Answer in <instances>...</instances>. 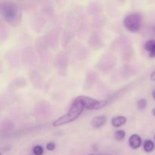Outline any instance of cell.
Segmentation results:
<instances>
[{
	"label": "cell",
	"instance_id": "5",
	"mask_svg": "<svg viewBox=\"0 0 155 155\" xmlns=\"http://www.w3.org/2000/svg\"><path fill=\"white\" fill-rule=\"evenodd\" d=\"M106 121H107V119L104 116H98L92 119L91 124L94 128L98 129L103 127L106 124Z\"/></svg>",
	"mask_w": 155,
	"mask_h": 155
},
{
	"label": "cell",
	"instance_id": "1",
	"mask_svg": "<svg viewBox=\"0 0 155 155\" xmlns=\"http://www.w3.org/2000/svg\"><path fill=\"white\" fill-rule=\"evenodd\" d=\"M84 109L85 107H83L81 101L78 99V98H76L68 113L55 120L53 122V126L54 127H60V126L73 122L80 116V114H81Z\"/></svg>",
	"mask_w": 155,
	"mask_h": 155
},
{
	"label": "cell",
	"instance_id": "4",
	"mask_svg": "<svg viewBox=\"0 0 155 155\" xmlns=\"http://www.w3.org/2000/svg\"><path fill=\"white\" fill-rule=\"evenodd\" d=\"M129 145L133 149H137L142 145V139L137 134H133L129 139Z\"/></svg>",
	"mask_w": 155,
	"mask_h": 155
},
{
	"label": "cell",
	"instance_id": "12",
	"mask_svg": "<svg viewBox=\"0 0 155 155\" xmlns=\"http://www.w3.org/2000/svg\"><path fill=\"white\" fill-rule=\"evenodd\" d=\"M5 16H7V18H14L15 16V11L12 8H7L5 11Z\"/></svg>",
	"mask_w": 155,
	"mask_h": 155
},
{
	"label": "cell",
	"instance_id": "17",
	"mask_svg": "<svg viewBox=\"0 0 155 155\" xmlns=\"http://www.w3.org/2000/svg\"><path fill=\"white\" fill-rule=\"evenodd\" d=\"M154 31H155V27H154Z\"/></svg>",
	"mask_w": 155,
	"mask_h": 155
},
{
	"label": "cell",
	"instance_id": "14",
	"mask_svg": "<svg viewBox=\"0 0 155 155\" xmlns=\"http://www.w3.org/2000/svg\"><path fill=\"white\" fill-rule=\"evenodd\" d=\"M151 80H152V81H155V71L152 73V74H151Z\"/></svg>",
	"mask_w": 155,
	"mask_h": 155
},
{
	"label": "cell",
	"instance_id": "18",
	"mask_svg": "<svg viewBox=\"0 0 155 155\" xmlns=\"http://www.w3.org/2000/svg\"><path fill=\"white\" fill-rule=\"evenodd\" d=\"M90 155H94V154H90Z\"/></svg>",
	"mask_w": 155,
	"mask_h": 155
},
{
	"label": "cell",
	"instance_id": "6",
	"mask_svg": "<svg viewBox=\"0 0 155 155\" xmlns=\"http://www.w3.org/2000/svg\"><path fill=\"white\" fill-rule=\"evenodd\" d=\"M127 123V117L124 116H118L113 117L111 120V125L114 127H120Z\"/></svg>",
	"mask_w": 155,
	"mask_h": 155
},
{
	"label": "cell",
	"instance_id": "2",
	"mask_svg": "<svg viewBox=\"0 0 155 155\" xmlns=\"http://www.w3.org/2000/svg\"><path fill=\"white\" fill-rule=\"evenodd\" d=\"M125 28L132 33L139 32L142 28V18L140 14L132 13L127 15L124 20Z\"/></svg>",
	"mask_w": 155,
	"mask_h": 155
},
{
	"label": "cell",
	"instance_id": "16",
	"mask_svg": "<svg viewBox=\"0 0 155 155\" xmlns=\"http://www.w3.org/2000/svg\"><path fill=\"white\" fill-rule=\"evenodd\" d=\"M152 114H153V115H154V116L155 117V108L153 109V110H152Z\"/></svg>",
	"mask_w": 155,
	"mask_h": 155
},
{
	"label": "cell",
	"instance_id": "19",
	"mask_svg": "<svg viewBox=\"0 0 155 155\" xmlns=\"http://www.w3.org/2000/svg\"><path fill=\"white\" fill-rule=\"evenodd\" d=\"M154 139H155V136H154Z\"/></svg>",
	"mask_w": 155,
	"mask_h": 155
},
{
	"label": "cell",
	"instance_id": "15",
	"mask_svg": "<svg viewBox=\"0 0 155 155\" xmlns=\"http://www.w3.org/2000/svg\"><path fill=\"white\" fill-rule=\"evenodd\" d=\"M152 96H153V98H154L155 99V90L152 92Z\"/></svg>",
	"mask_w": 155,
	"mask_h": 155
},
{
	"label": "cell",
	"instance_id": "7",
	"mask_svg": "<svg viewBox=\"0 0 155 155\" xmlns=\"http://www.w3.org/2000/svg\"><path fill=\"white\" fill-rule=\"evenodd\" d=\"M145 48L149 52L150 57H155V40H149L145 43Z\"/></svg>",
	"mask_w": 155,
	"mask_h": 155
},
{
	"label": "cell",
	"instance_id": "13",
	"mask_svg": "<svg viewBox=\"0 0 155 155\" xmlns=\"http://www.w3.org/2000/svg\"><path fill=\"white\" fill-rule=\"evenodd\" d=\"M55 147H56V145L54 143V142H48V143L46 145V149L48 150V151H52L55 149Z\"/></svg>",
	"mask_w": 155,
	"mask_h": 155
},
{
	"label": "cell",
	"instance_id": "8",
	"mask_svg": "<svg viewBox=\"0 0 155 155\" xmlns=\"http://www.w3.org/2000/svg\"><path fill=\"white\" fill-rule=\"evenodd\" d=\"M155 146L154 144L152 141L151 140H146L144 143V150H145V152L150 153L152 152L154 150Z\"/></svg>",
	"mask_w": 155,
	"mask_h": 155
},
{
	"label": "cell",
	"instance_id": "3",
	"mask_svg": "<svg viewBox=\"0 0 155 155\" xmlns=\"http://www.w3.org/2000/svg\"><path fill=\"white\" fill-rule=\"evenodd\" d=\"M77 98L81 101L83 107L89 110H98L104 107L107 104V101L106 100H97L86 96H79Z\"/></svg>",
	"mask_w": 155,
	"mask_h": 155
},
{
	"label": "cell",
	"instance_id": "9",
	"mask_svg": "<svg viewBox=\"0 0 155 155\" xmlns=\"http://www.w3.org/2000/svg\"><path fill=\"white\" fill-rule=\"evenodd\" d=\"M125 135L126 133L124 130H117V131H116V133H115L114 137L115 139H116V140L121 141L125 138Z\"/></svg>",
	"mask_w": 155,
	"mask_h": 155
},
{
	"label": "cell",
	"instance_id": "10",
	"mask_svg": "<svg viewBox=\"0 0 155 155\" xmlns=\"http://www.w3.org/2000/svg\"><path fill=\"white\" fill-rule=\"evenodd\" d=\"M33 153L34 155H42L44 153V149L41 145H36L33 148Z\"/></svg>",
	"mask_w": 155,
	"mask_h": 155
},
{
	"label": "cell",
	"instance_id": "11",
	"mask_svg": "<svg viewBox=\"0 0 155 155\" xmlns=\"http://www.w3.org/2000/svg\"><path fill=\"white\" fill-rule=\"evenodd\" d=\"M146 106H147L146 99L142 98V99H140L139 101H138V107H139V109H140V110H143V109H145V107H146Z\"/></svg>",
	"mask_w": 155,
	"mask_h": 155
}]
</instances>
